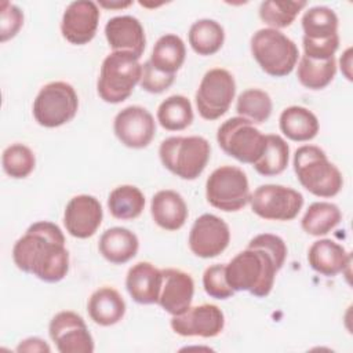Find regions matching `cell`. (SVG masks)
<instances>
[{"mask_svg":"<svg viewBox=\"0 0 353 353\" xmlns=\"http://www.w3.org/2000/svg\"><path fill=\"white\" fill-rule=\"evenodd\" d=\"M22 25L23 12L21 8L12 3L3 1L0 10V41L6 43L7 40L15 37Z\"/></svg>","mask_w":353,"mask_h":353,"instance_id":"74e56055","label":"cell"},{"mask_svg":"<svg viewBox=\"0 0 353 353\" xmlns=\"http://www.w3.org/2000/svg\"><path fill=\"white\" fill-rule=\"evenodd\" d=\"M17 268L46 283H58L68 274L69 252L61 228L48 221L32 223L12 248Z\"/></svg>","mask_w":353,"mask_h":353,"instance_id":"6da1fadb","label":"cell"},{"mask_svg":"<svg viewBox=\"0 0 353 353\" xmlns=\"http://www.w3.org/2000/svg\"><path fill=\"white\" fill-rule=\"evenodd\" d=\"M87 310L95 324L110 327L124 317L125 302L117 290L112 287H101L91 294Z\"/></svg>","mask_w":353,"mask_h":353,"instance_id":"d4e9b609","label":"cell"},{"mask_svg":"<svg viewBox=\"0 0 353 353\" xmlns=\"http://www.w3.org/2000/svg\"><path fill=\"white\" fill-rule=\"evenodd\" d=\"M273 110L270 95L259 88H248L243 91L236 102V112L240 117L252 124L265 123Z\"/></svg>","mask_w":353,"mask_h":353,"instance_id":"836d02e7","label":"cell"},{"mask_svg":"<svg viewBox=\"0 0 353 353\" xmlns=\"http://www.w3.org/2000/svg\"><path fill=\"white\" fill-rule=\"evenodd\" d=\"M339 63H341V70L345 74V77L347 80H352V72H350V69H352V48L350 47L343 52V55L339 59Z\"/></svg>","mask_w":353,"mask_h":353,"instance_id":"b9f144b4","label":"cell"},{"mask_svg":"<svg viewBox=\"0 0 353 353\" xmlns=\"http://www.w3.org/2000/svg\"><path fill=\"white\" fill-rule=\"evenodd\" d=\"M132 3L131 1H125V3H106V1H99V6H102V7H106V8H124V7H128V6H131Z\"/></svg>","mask_w":353,"mask_h":353,"instance_id":"7bdbcfd3","label":"cell"},{"mask_svg":"<svg viewBox=\"0 0 353 353\" xmlns=\"http://www.w3.org/2000/svg\"><path fill=\"white\" fill-rule=\"evenodd\" d=\"M303 7H306V1L266 0L259 6V18L272 29L279 30L290 26Z\"/></svg>","mask_w":353,"mask_h":353,"instance_id":"e575fe53","label":"cell"},{"mask_svg":"<svg viewBox=\"0 0 353 353\" xmlns=\"http://www.w3.org/2000/svg\"><path fill=\"white\" fill-rule=\"evenodd\" d=\"M175 80V76L165 74L159 70H156L149 59L142 65V74L139 80V85L142 90L150 92V94H160L165 90H168Z\"/></svg>","mask_w":353,"mask_h":353,"instance_id":"f35d334b","label":"cell"},{"mask_svg":"<svg viewBox=\"0 0 353 353\" xmlns=\"http://www.w3.org/2000/svg\"><path fill=\"white\" fill-rule=\"evenodd\" d=\"M250 46L254 59L269 76H288L298 62L299 50L296 44L277 29L263 28L256 30Z\"/></svg>","mask_w":353,"mask_h":353,"instance_id":"8992f818","label":"cell"},{"mask_svg":"<svg viewBox=\"0 0 353 353\" xmlns=\"http://www.w3.org/2000/svg\"><path fill=\"white\" fill-rule=\"evenodd\" d=\"M103 210L99 200L90 194H79L69 200L63 212L66 232L76 239H88L102 223Z\"/></svg>","mask_w":353,"mask_h":353,"instance_id":"ac0fdd59","label":"cell"},{"mask_svg":"<svg viewBox=\"0 0 353 353\" xmlns=\"http://www.w3.org/2000/svg\"><path fill=\"white\" fill-rule=\"evenodd\" d=\"M157 121L167 131H182L193 121L190 101L183 95H171L157 108Z\"/></svg>","mask_w":353,"mask_h":353,"instance_id":"1f68e13d","label":"cell"},{"mask_svg":"<svg viewBox=\"0 0 353 353\" xmlns=\"http://www.w3.org/2000/svg\"><path fill=\"white\" fill-rule=\"evenodd\" d=\"M342 219L339 207L330 201L312 203L302 216L301 226L310 236H324L330 233Z\"/></svg>","mask_w":353,"mask_h":353,"instance_id":"f546056e","label":"cell"},{"mask_svg":"<svg viewBox=\"0 0 353 353\" xmlns=\"http://www.w3.org/2000/svg\"><path fill=\"white\" fill-rule=\"evenodd\" d=\"M352 255L343 245L331 239H320L314 241L307 251V262L310 268L327 277L343 273L350 266Z\"/></svg>","mask_w":353,"mask_h":353,"instance_id":"7402d4cb","label":"cell"},{"mask_svg":"<svg viewBox=\"0 0 353 353\" xmlns=\"http://www.w3.org/2000/svg\"><path fill=\"white\" fill-rule=\"evenodd\" d=\"M150 214L157 226L164 230H178L188 219V205L183 197L171 189L159 190L150 201Z\"/></svg>","mask_w":353,"mask_h":353,"instance_id":"603a6c76","label":"cell"},{"mask_svg":"<svg viewBox=\"0 0 353 353\" xmlns=\"http://www.w3.org/2000/svg\"><path fill=\"white\" fill-rule=\"evenodd\" d=\"M108 208L113 218L131 221L138 218L145 208V196L134 185L114 188L108 197Z\"/></svg>","mask_w":353,"mask_h":353,"instance_id":"f1b7e54d","label":"cell"},{"mask_svg":"<svg viewBox=\"0 0 353 353\" xmlns=\"http://www.w3.org/2000/svg\"><path fill=\"white\" fill-rule=\"evenodd\" d=\"M236 81L233 74L222 68L205 72L196 91L199 114L205 120H216L223 116L234 99Z\"/></svg>","mask_w":353,"mask_h":353,"instance_id":"8fae6325","label":"cell"},{"mask_svg":"<svg viewBox=\"0 0 353 353\" xmlns=\"http://www.w3.org/2000/svg\"><path fill=\"white\" fill-rule=\"evenodd\" d=\"M185 58L186 47L183 40L174 33H167L159 37L153 46L149 62L156 70L175 76L183 65Z\"/></svg>","mask_w":353,"mask_h":353,"instance_id":"4316f807","label":"cell"},{"mask_svg":"<svg viewBox=\"0 0 353 353\" xmlns=\"http://www.w3.org/2000/svg\"><path fill=\"white\" fill-rule=\"evenodd\" d=\"M50 350L51 349L46 343V341H43L41 338H37V336L26 338V339L21 341V343L17 346V352H46V353H48Z\"/></svg>","mask_w":353,"mask_h":353,"instance_id":"60d3db41","label":"cell"},{"mask_svg":"<svg viewBox=\"0 0 353 353\" xmlns=\"http://www.w3.org/2000/svg\"><path fill=\"white\" fill-rule=\"evenodd\" d=\"M113 131L124 146L142 149L154 138L156 121L148 109L131 105L116 114L113 120Z\"/></svg>","mask_w":353,"mask_h":353,"instance_id":"9a60e30c","label":"cell"},{"mask_svg":"<svg viewBox=\"0 0 353 353\" xmlns=\"http://www.w3.org/2000/svg\"><path fill=\"white\" fill-rule=\"evenodd\" d=\"M1 164L4 172L15 179H22L30 175L34 170L36 159L30 148L23 143H12L3 150Z\"/></svg>","mask_w":353,"mask_h":353,"instance_id":"d590c367","label":"cell"},{"mask_svg":"<svg viewBox=\"0 0 353 353\" xmlns=\"http://www.w3.org/2000/svg\"><path fill=\"white\" fill-rule=\"evenodd\" d=\"M207 201L225 212L240 211L250 203V185L245 172L234 165H221L205 182Z\"/></svg>","mask_w":353,"mask_h":353,"instance_id":"9c48e42d","label":"cell"},{"mask_svg":"<svg viewBox=\"0 0 353 353\" xmlns=\"http://www.w3.org/2000/svg\"><path fill=\"white\" fill-rule=\"evenodd\" d=\"M280 131L291 141L306 142L313 139L320 128L316 114L303 106L285 108L279 119Z\"/></svg>","mask_w":353,"mask_h":353,"instance_id":"484cf974","label":"cell"},{"mask_svg":"<svg viewBox=\"0 0 353 353\" xmlns=\"http://www.w3.org/2000/svg\"><path fill=\"white\" fill-rule=\"evenodd\" d=\"M163 283L157 305L171 316L185 313L193 301L194 281L192 276L181 269H161Z\"/></svg>","mask_w":353,"mask_h":353,"instance_id":"d6986e66","label":"cell"},{"mask_svg":"<svg viewBox=\"0 0 353 353\" xmlns=\"http://www.w3.org/2000/svg\"><path fill=\"white\" fill-rule=\"evenodd\" d=\"M336 74V61L330 59H312L302 55L298 63L296 77L299 83L309 90H323L325 88Z\"/></svg>","mask_w":353,"mask_h":353,"instance_id":"4dcf8cb0","label":"cell"},{"mask_svg":"<svg viewBox=\"0 0 353 353\" xmlns=\"http://www.w3.org/2000/svg\"><path fill=\"white\" fill-rule=\"evenodd\" d=\"M99 7L91 0L72 1L62 15L61 33L66 41L74 46L90 43L99 23Z\"/></svg>","mask_w":353,"mask_h":353,"instance_id":"2e32d148","label":"cell"},{"mask_svg":"<svg viewBox=\"0 0 353 353\" xmlns=\"http://www.w3.org/2000/svg\"><path fill=\"white\" fill-rule=\"evenodd\" d=\"M290 160V146L277 134L266 135V146L259 160L252 164L255 171L263 176H274L281 174Z\"/></svg>","mask_w":353,"mask_h":353,"instance_id":"d6a6232c","label":"cell"},{"mask_svg":"<svg viewBox=\"0 0 353 353\" xmlns=\"http://www.w3.org/2000/svg\"><path fill=\"white\" fill-rule=\"evenodd\" d=\"M48 334L61 353H92L94 338L83 317L72 310L57 313L48 325Z\"/></svg>","mask_w":353,"mask_h":353,"instance_id":"4fadbf2b","label":"cell"},{"mask_svg":"<svg viewBox=\"0 0 353 353\" xmlns=\"http://www.w3.org/2000/svg\"><path fill=\"white\" fill-rule=\"evenodd\" d=\"M79 97L65 81H51L41 87L33 101V117L41 127L55 128L69 123L77 113Z\"/></svg>","mask_w":353,"mask_h":353,"instance_id":"30bf717a","label":"cell"},{"mask_svg":"<svg viewBox=\"0 0 353 353\" xmlns=\"http://www.w3.org/2000/svg\"><path fill=\"white\" fill-rule=\"evenodd\" d=\"M101 255L110 263L123 265L131 261L139 248V240L134 232L127 228L114 226L106 229L98 244Z\"/></svg>","mask_w":353,"mask_h":353,"instance_id":"cb8c5ba5","label":"cell"},{"mask_svg":"<svg viewBox=\"0 0 353 353\" xmlns=\"http://www.w3.org/2000/svg\"><path fill=\"white\" fill-rule=\"evenodd\" d=\"M216 141L228 156L244 164H255L266 146V135L240 116L230 117L219 125Z\"/></svg>","mask_w":353,"mask_h":353,"instance_id":"ba28073f","label":"cell"},{"mask_svg":"<svg viewBox=\"0 0 353 353\" xmlns=\"http://www.w3.org/2000/svg\"><path fill=\"white\" fill-rule=\"evenodd\" d=\"M294 171L299 183L317 197H334L343 186L341 171L316 145H303L295 150Z\"/></svg>","mask_w":353,"mask_h":353,"instance_id":"3957f363","label":"cell"},{"mask_svg":"<svg viewBox=\"0 0 353 353\" xmlns=\"http://www.w3.org/2000/svg\"><path fill=\"white\" fill-rule=\"evenodd\" d=\"M210 154V142L199 135L170 137L159 148L161 164L170 172L186 181H193L201 175Z\"/></svg>","mask_w":353,"mask_h":353,"instance_id":"277c9868","label":"cell"},{"mask_svg":"<svg viewBox=\"0 0 353 353\" xmlns=\"http://www.w3.org/2000/svg\"><path fill=\"white\" fill-rule=\"evenodd\" d=\"M161 283V269L143 261L132 265L125 276V288L130 296L139 305L157 303Z\"/></svg>","mask_w":353,"mask_h":353,"instance_id":"44dd1931","label":"cell"},{"mask_svg":"<svg viewBox=\"0 0 353 353\" xmlns=\"http://www.w3.org/2000/svg\"><path fill=\"white\" fill-rule=\"evenodd\" d=\"M248 245H255L266 250L268 252L272 254L276 262L283 268L287 258V245L280 236H276L272 233H262L251 239Z\"/></svg>","mask_w":353,"mask_h":353,"instance_id":"ab89813d","label":"cell"},{"mask_svg":"<svg viewBox=\"0 0 353 353\" xmlns=\"http://www.w3.org/2000/svg\"><path fill=\"white\" fill-rule=\"evenodd\" d=\"M142 65L130 52L112 51L102 62L97 91L102 101L120 103L125 101L139 84Z\"/></svg>","mask_w":353,"mask_h":353,"instance_id":"5b68a950","label":"cell"},{"mask_svg":"<svg viewBox=\"0 0 353 353\" xmlns=\"http://www.w3.org/2000/svg\"><path fill=\"white\" fill-rule=\"evenodd\" d=\"M105 37L113 51H124L141 58L146 37L142 23L132 15H119L110 18L105 25Z\"/></svg>","mask_w":353,"mask_h":353,"instance_id":"ffe728a7","label":"cell"},{"mask_svg":"<svg viewBox=\"0 0 353 353\" xmlns=\"http://www.w3.org/2000/svg\"><path fill=\"white\" fill-rule=\"evenodd\" d=\"M251 210L266 221H292L303 207L301 192L283 185H261L250 197Z\"/></svg>","mask_w":353,"mask_h":353,"instance_id":"7c38bea8","label":"cell"},{"mask_svg":"<svg viewBox=\"0 0 353 353\" xmlns=\"http://www.w3.org/2000/svg\"><path fill=\"white\" fill-rule=\"evenodd\" d=\"M230 241L228 223L214 214L200 215L192 225L188 244L199 258H215L222 254Z\"/></svg>","mask_w":353,"mask_h":353,"instance_id":"5bb4252c","label":"cell"},{"mask_svg":"<svg viewBox=\"0 0 353 353\" xmlns=\"http://www.w3.org/2000/svg\"><path fill=\"white\" fill-rule=\"evenodd\" d=\"M171 328L181 336L214 338L225 327L223 312L212 303L190 306L185 313L172 316Z\"/></svg>","mask_w":353,"mask_h":353,"instance_id":"e0dca14e","label":"cell"},{"mask_svg":"<svg viewBox=\"0 0 353 353\" xmlns=\"http://www.w3.org/2000/svg\"><path fill=\"white\" fill-rule=\"evenodd\" d=\"M280 269L281 266L270 252L261 247L247 245L225 265V277L234 292L247 291L256 298H265L270 294Z\"/></svg>","mask_w":353,"mask_h":353,"instance_id":"7a4b0ae2","label":"cell"},{"mask_svg":"<svg viewBox=\"0 0 353 353\" xmlns=\"http://www.w3.org/2000/svg\"><path fill=\"white\" fill-rule=\"evenodd\" d=\"M203 287L207 295L215 299H228L234 295V291L226 281L225 263L208 266L203 273Z\"/></svg>","mask_w":353,"mask_h":353,"instance_id":"8d00e7d4","label":"cell"},{"mask_svg":"<svg viewBox=\"0 0 353 353\" xmlns=\"http://www.w3.org/2000/svg\"><path fill=\"white\" fill-rule=\"evenodd\" d=\"M303 51L312 59L334 58L339 47L338 17L325 6H314L305 11L302 19Z\"/></svg>","mask_w":353,"mask_h":353,"instance_id":"52a82bcc","label":"cell"},{"mask_svg":"<svg viewBox=\"0 0 353 353\" xmlns=\"http://www.w3.org/2000/svg\"><path fill=\"white\" fill-rule=\"evenodd\" d=\"M192 50L201 55L208 57L216 54L225 41V30L222 25L214 19L203 18L192 23L188 33Z\"/></svg>","mask_w":353,"mask_h":353,"instance_id":"83f0119b","label":"cell"}]
</instances>
